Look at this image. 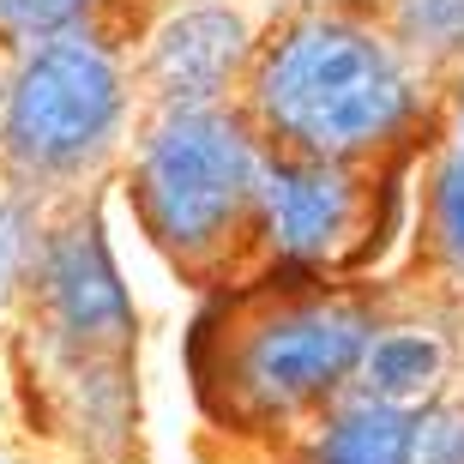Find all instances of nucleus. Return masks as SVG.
I'll return each mask as SVG.
<instances>
[{"instance_id": "6", "label": "nucleus", "mask_w": 464, "mask_h": 464, "mask_svg": "<svg viewBox=\"0 0 464 464\" xmlns=\"http://www.w3.org/2000/svg\"><path fill=\"white\" fill-rule=\"evenodd\" d=\"M241 54V24L229 13H188L157 36V85L169 97H211Z\"/></svg>"}, {"instance_id": "1", "label": "nucleus", "mask_w": 464, "mask_h": 464, "mask_svg": "<svg viewBox=\"0 0 464 464\" xmlns=\"http://www.w3.org/2000/svg\"><path fill=\"white\" fill-rule=\"evenodd\" d=\"M259 103L284 133L314 151H350L404 115V79L386 49L350 24H302L266 61Z\"/></svg>"}, {"instance_id": "9", "label": "nucleus", "mask_w": 464, "mask_h": 464, "mask_svg": "<svg viewBox=\"0 0 464 464\" xmlns=\"http://www.w3.org/2000/svg\"><path fill=\"white\" fill-rule=\"evenodd\" d=\"M368 356V380H374V404H392V398H411L422 392L440 368V344L434 338H416V332H386L374 338V350H362Z\"/></svg>"}, {"instance_id": "3", "label": "nucleus", "mask_w": 464, "mask_h": 464, "mask_svg": "<svg viewBox=\"0 0 464 464\" xmlns=\"http://www.w3.org/2000/svg\"><path fill=\"white\" fill-rule=\"evenodd\" d=\"M121 85L109 54L85 36H61L49 49H36L31 67L18 72L6 133H13L18 157H31V163H72L109 133Z\"/></svg>"}, {"instance_id": "5", "label": "nucleus", "mask_w": 464, "mask_h": 464, "mask_svg": "<svg viewBox=\"0 0 464 464\" xmlns=\"http://www.w3.org/2000/svg\"><path fill=\"white\" fill-rule=\"evenodd\" d=\"M266 211L290 254H320L350 224V181L326 163H277L266 175Z\"/></svg>"}, {"instance_id": "2", "label": "nucleus", "mask_w": 464, "mask_h": 464, "mask_svg": "<svg viewBox=\"0 0 464 464\" xmlns=\"http://www.w3.org/2000/svg\"><path fill=\"white\" fill-rule=\"evenodd\" d=\"M145 188V211L169 241L193 247V241L218 236L236 218V206L254 188V157L247 139L218 115H175L145 151L139 169Z\"/></svg>"}, {"instance_id": "4", "label": "nucleus", "mask_w": 464, "mask_h": 464, "mask_svg": "<svg viewBox=\"0 0 464 464\" xmlns=\"http://www.w3.org/2000/svg\"><path fill=\"white\" fill-rule=\"evenodd\" d=\"M368 350V326L350 308H308L254 338L247 350V386L266 404H302L350 374Z\"/></svg>"}, {"instance_id": "13", "label": "nucleus", "mask_w": 464, "mask_h": 464, "mask_svg": "<svg viewBox=\"0 0 464 464\" xmlns=\"http://www.w3.org/2000/svg\"><path fill=\"white\" fill-rule=\"evenodd\" d=\"M404 18L429 43H459L464 36V0H404Z\"/></svg>"}, {"instance_id": "8", "label": "nucleus", "mask_w": 464, "mask_h": 464, "mask_svg": "<svg viewBox=\"0 0 464 464\" xmlns=\"http://www.w3.org/2000/svg\"><path fill=\"white\" fill-rule=\"evenodd\" d=\"M411 459V416L398 404H356L332 422L320 464H404Z\"/></svg>"}, {"instance_id": "12", "label": "nucleus", "mask_w": 464, "mask_h": 464, "mask_svg": "<svg viewBox=\"0 0 464 464\" xmlns=\"http://www.w3.org/2000/svg\"><path fill=\"white\" fill-rule=\"evenodd\" d=\"M85 0H0V24L18 36H43V31H61Z\"/></svg>"}, {"instance_id": "10", "label": "nucleus", "mask_w": 464, "mask_h": 464, "mask_svg": "<svg viewBox=\"0 0 464 464\" xmlns=\"http://www.w3.org/2000/svg\"><path fill=\"white\" fill-rule=\"evenodd\" d=\"M404 464H464V416L434 411L429 422H411V459Z\"/></svg>"}, {"instance_id": "11", "label": "nucleus", "mask_w": 464, "mask_h": 464, "mask_svg": "<svg viewBox=\"0 0 464 464\" xmlns=\"http://www.w3.org/2000/svg\"><path fill=\"white\" fill-rule=\"evenodd\" d=\"M434 224H440V247L464 266V151L447 163L440 193H434Z\"/></svg>"}, {"instance_id": "7", "label": "nucleus", "mask_w": 464, "mask_h": 464, "mask_svg": "<svg viewBox=\"0 0 464 464\" xmlns=\"http://www.w3.org/2000/svg\"><path fill=\"white\" fill-rule=\"evenodd\" d=\"M54 302L67 314L79 332H97V338H115L127 332V295H121V277L109 266L103 241L91 236H72L61 241V254H54Z\"/></svg>"}]
</instances>
